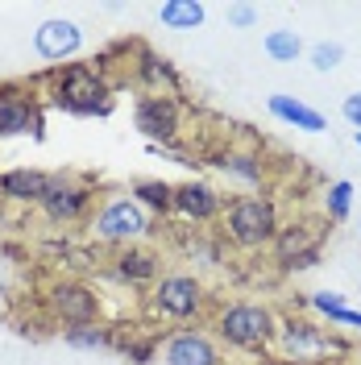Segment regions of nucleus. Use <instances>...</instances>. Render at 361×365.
Segmentation results:
<instances>
[{
	"label": "nucleus",
	"mask_w": 361,
	"mask_h": 365,
	"mask_svg": "<svg viewBox=\"0 0 361 365\" xmlns=\"http://www.w3.org/2000/svg\"><path fill=\"white\" fill-rule=\"evenodd\" d=\"M307 58H312V67L316 71L328 75V71H337L340 63H345V46L340 42H316L312 50H307Z\"/></svg>",
	"instance_id": "obj_25"
},
{
	"label": "nucleus",
	"mask_w": 361,
	"mask_h": 365,
	"mask_svg": "<svg viewBox=\"0 0 361 365\" xmlns=\"http://www.w3.org/2000/svg\"><path fill=\"white\" fill-rule=\"evenodd\" d=\"M324 207H328V216L332 220H345L349 212H353V182L349 179H340L328 187V195H324Z\"/></svg>",
	"instance_id": "obj_24"
},
{
	"label": "nucleus",
	"mask_w": 361,
	"mask_h": 365,
	"mask_svg": "<svg viewBox=\"0 0 361 365\" xmlns=\"http://www.w3.org/2000/svg\"><path fill=\"white\" fill-rule=\"evenodd\" d=\"M225 228H228V241L241 245V250H262L266 241L278 237V212L266 195H241L228 204V216H225Z\"/></svg>",
	"instance_id": "obj_2"
},
{
	"label": "nucleus",
	"mask_w": 361,
	"mask_h": 365,
	"mask_svg": "<svg viewBox=\"0 0 361 365\" xmlns=\"http://www.w3.org/2000/svg\"><path fill=\"white\" fill-rule=\"evenodd\" d=\"M79 46H83V29L67 17H50L34 29V50L42 54L46 63H67L71 54H79Z\"/></svg>",
	"instance_id": "obj_9"
},
{
	"label": "nucleus",
	"mask_w": 361,
	"mask_h": 365,
	"mask_svg": "<svg viewBox=\"0 0 361 365\" xmlns=\"http://www.w3.org/2000/svg\"><path fill=\"white\" fill-rule=\"evenodd\" d=\"M220 336L237 349H262L274 341V316L258 303H237L220 312Z\"/></svg>",
	"instance_id": "obj_3"
},
{
	"label": "nucleus",
	"mask_w": 361,
	"mask_h": 365,
	"mask_svg": "<svg viewBox=\"0 0 361 365\" xmlns=\"http://www.w3.org/2000/svg\"><path fill=\"white\" fill-rule=\"evenodd\" d=\"M262 50L270 54L274 63H295V58L303 54V42H299L295 29H270V34L262 38Z\"/></svg>",
	"instance_id": "obj_21"
},
{
	"label": "nucleus",
	"mask_w": 361,
	"mask_h": 365,
	"mask_svg": "<svg viewBox=\"0 0 361 365\" xmlns=\"http://www.w3.org/2000/svg\"><path fill=\"white\" fill-rule=\"evenodd\" d=\"M50 100L75 116H108L113 113V96L104 75L88 63H67V67L54 71V83H50Z\"/></svg>",
	"instance_id": "obj_1"
},
{
	"label": "nucleus",
	"mask_w": 361,
	"mask_h": 365,
	"mask_svg": "<svg viewBox=\"0 0 361 365\" xmlns=\"http://www.w3.org/2000/svg\"><path fill=\"white\" fill-rule=\"evenodd\" d=\"M25 133H42L38 100L17 83H0V141L4 137H25Z\"/></svg>",
	"instance_id": "obj_5"
},
{
	"label": "nucleus",
	"mask_w": 361,
	"mask_h": 365,
	"mask_svg": "<svg viewBox=\"0 0 361 365\" xmlns=\"http://www.w3.org/2000/svg\"><path fill=\"white\" fill-rule=\"evenodd\" d=\"M312 307L324 312V316H332V312L349 307V303H345V295H337V291H316V295H312Z\"/></svg>",
	"instance_id": "obj_26"
},
{
	"label": "nucleus",
	"mask_w": 361,
	"mask_h": 365,
	"mask_svg": "<svg viewBox=\"0 0 361 365\" xmlns=\"http://www.w3.org/2000/svg\"><path fill=\"white\" fill-rule=\"evenodd\" d=\"M340 116H345V120H349V125H353V129L361 133V91L345 96V104H340Z\"/></svg>",
	"instance_id": "obj_28"
},
{
	"label": "nucleus",
	"mask_w": 361,
	"mask_h": 365,
	"mask_svg": "<svg viewBox=\"0 0 361 365\" xmlns=\"http://www.w3.org/2000/svg\"><path fill=\"white\" fill-rule=\"evenodd\" d=\"M46 303H50V312L63 319L67 328H75V324H96V316H100V299H96V291L83 287V282H67V278L50 287Z\"/></svg>",
	"instance_id": "obj_7"
},
{
	"label": "nucleus",
	"mask_w": 361,
	"mask_h": 365,
	"mask_svg": "<svg viewBox=\"0 0 361 365\" xmlns=\"http://www.w3.org/2000/svg\"><path fill=\"white\" fill-rule=\"evenodd\" d=\"M125 357H129L133 365H146L150 357H154V344H150V341H133V344H125Z\"/></svg>",
	"instance_id": "obj_29"
},
{
	"label": "nucleus",
	"mask_w": 361,
	"mask_h": 365,
	"mask_svg": "<svg viewBox=\"0 0 361 365\" xmlns=\"http://www.w3.org/2000/svg\"><path fill=\"white\" fill-rule=\"evenodd\" d=\"M332 324H353V328H361V312H353V307H340V312H332Z\"/></svg>",
	"instance_id": "obj_30"
},
{
	"label": "nucleus",
	"mask_w": 361,
	"mask_h": 365,
	"mask_svg": "<svg viewBox=\"0 0 361 365\" xmlns=\"http://www.w3.org/2000/svg\"><path fill=\"white\" fill-rule=\"evenodd\" d=\"M253 21H258V9H253V4H233V9H228V25L249 29Z\"/></svg>",
	"instance_id": "obj_27"
},
{
	"label": "nucleus",
	"mask_w": 361,
	"mask_h": 365,
	"mask_svg": "<svg viewBox=\"0 0 361 365\" xmlns=\"http://www.w3.org/2000/svg\"><path fill=\"white\" fill-rule=\"evenodd\" d=\"M116 274L125 278V282H150L154 274H158V257L146 250H125L116 257Z\"/></svg>",
	"instance_id": "obj_18"
},
{
	"label": "nucleus",
	"mask_w": 361,
	"mask_h": 365,
	"mask_svg": "<svg viewBox=\"0 0 361 365\" xmlns=\"http://www.w3.org/2000/svg\"><path fill=\"white\" fill-rule=\"evenodd\" d=\"M91 204V187L88 182H71V179H50V187H46V195H42V212L54 220V225H71V220H79L83 212H88Z\"/></svg>",
	"instance_id": "obj_8"
},
{
	"label": "nucleus",
	"mask_w": 361,
	"mask_h": 365,
	"mask_svg": "<svg viewBox=\"0 0 361 365\" xmlns=\"http://www.w3.org/2000/svg\"><path fill=\"white\" fill-rule=\"evenodd\" d=\"M137 75L150 83V88H175L179 83V75H175V67L162 58V54H154V50H141V63H137Z\"/></svg>",
	"instance_id": "obj_20"
},
{
	"label": "nucleus",
	"mask_w": 361,
	"mask_h": 365,
	"mask_svg": "<svg viewBox=\"0 0 361 365\" xmlns=\"http://www.w3.org/2000/svg\"><path fill=\"white\" fill-rule=\"evenodd\" d=\"M203 303V291L195 278H187V274H171V278H162L158 291H154V307H158L162 316H175V319H187L195 316Z\"/></svg>",
	"instance_id": "obj_10"
},
{
	"label": "nucleus",
	"mask_w": 361,
	"mask_h": 365,
	"mask_svg": "<svg viewBox=\"0 0 361 365\" xmlns=\"http://www.w3.org/2000/svg\"><path fill=\"white\" fill-rule=\"evenodd\" d=\"M357 228H361V225H357Z\"/></svg>",
	"instance_id": "obj_34"
},
{
	"label": "nucleus",
	"mask_w": 361,
	"mask_h": 365,
	"mask_svg": "<svg viewBox=\"0 0 361 365\" xmlns=\"http://www.w3.org/2000/svg\"><path fill=\"white\" fill-rule=\"evenodd\" d=\"M216 166L241 182H262V162H258V154H249V150H228V154H220Z\"/></svg>",
	"instance_id": "obj_19"
},
{
	"label": "nucleus",
	"mask_w": 361,
	"mask_h": 365,
	"mask_svg": "<svg viewBox=\"0 0 361 365\" xmlns=\"http://www.w3.org/2000/svg\"><path fill=\"white\" fill-rule=\"evenodd\" d=\"M316 262H320V250H307V253H303V257H295V262H291V266H287V270H312Z\"/></svg>",
	"instance_id": "obj_31"
},
{
	"label": "nucleus",
	"mask_w": 361,
	"mask_h": 365,
	"mask_svg": "<svg viewBox=\"0 0 361 365\" xmlns=\"http://www.w3.org/2000/svg\"><path fill=\"white\" fill-rule=\"evenodd\" d=\"M133 200L141 207H154V212H171L175 207V187L162 182V179H146L133 187Z\"/></svg>",
	"instance_id": "obj_22"
},
{
	"label": "nucleus",
	"mask_w": 361,
	"mask_h": 365,
	"mask_svg": "<svg viewBox=\"0 0 361 365\" xmlns=\"http://www.w3.org/2000/svg\"><path fill=\"white\" fill-rule=\"evenodd\" d=\"M146 228H150V216H146V207L137 200H113L91 220V232L100 241H108V245H129L137 237H146Z\"/></svg>",
	"instance_id": "obj_4"
},
{
	"label": "nucleus",
	"mask_w": 361,
	"mask_h": 365,
	"mask_svg": "<svg viewBox=\"0 0 361 365\" xmlns=\"http://www.w3.org/2000/svg\"><path fill=\"white\" fill-rule=\"evenodd\" d=\"M357 145H361V133H357Z\"/></svg>",
	"instance_id": "obj_33"
},
{
	"label": "nucleus",
	"mask_w": 361,
	"mask_h": 365,
	"mask_svg": "<svg viewBox=\"0 0 361 365\" xmlns=\"http://www.w3.org/2000/svg\"><path fill=\"white\" fill-rule=\"evenodd\" d=\"M133 125L150 137V145H171L179 137V104H175V96H141L133 108Z\"/></svg>",
	"instance_id": "obj_6"
},
{
	"label": "nucleus",
	"mask_w": 361,
	"mask_h": 365,
	"mask_svg": "<svg viewBox=\"0 0 361 365\" xmlns=\"http://www.w3.org/2000/svg\"><path fill=\"white\" fill-rule=\"evenodd\" d=\"M270 365H287V361H270Z\"/></svg>",
	"instance_id": "obj_32"
},
{
	"label": "nucleus",
	"mask_w": 361,
	"mask_h": 365,
	"mask_svg": "<svg viewBox=\"0 0 361 365\" xmlns=\"http://www.w3.org/2000/svg\"><path fill=\"white\" fill-rule=\"evenodd\" d=\"M270 113L278 116V120L295 125V129H303V133H324V129H328L324 113H316L312 104H303V100H295V96H270Z\"/></svg>",
	"instance_id": "obj_15"
},
{
	"label": "nucleus",
	"mask_w": 361,
	"mask_h": 365,
	"mask_svg": "<svg viewBox=\"0 0 361 365\" xmlns=\"http://www.w3.org/2000/svg\"><path fill=\"white\" fill-rule=\"evenodd\" d=\"M283 349H287L291 357H320V353L337 349V341L324 336L316 324H307V319H287V324H283Z\"/></svg>",
	"instance_id": "obj_13"
},
{
	"label": "nucleus",
	"mask_w": 361,
	"mask_h": 365,
	"mask_svg": "<svg viewBox=\"0 0 361 365\" xmlns=\"http://www.w3.org/2000/svg\"><path fill=\"white\" fill-rule=\"evenodd\" d=\"M46 187H50V175L29 170V166H13V170L0 175V195L13 200V204H42Z\"/></svg>",
	"instance_id": "obj_11"
},
{
	"label": "nucleus",
	"mask_w": 361,
	"mask_h": 365,
	"mask_svg": "<svg viewBox=\"0 0 361 365\" xmlns=\"http://www.w3.org/2000/svg\"><path fill=\"white\" fill-rule=\"evenodd\" d=\"M307 250H320L316 241H312V228H307V225L278 228V237H274V253H278V262H283V266H291L295 257H303Z\"/></svg>",
	"instance_id": "obj_16"
},
{
	"label": "nucleus",
	"mask_w": 361,
	"mask_h": 365,
	"mask_svg": "<svg viewBox=\"0 0 361 365\" xmlns=\"http://www.w3.org/2000/svg\"><path fill=\"white\" fill-rule=\"evenodd\" d=\"M63 341L79 353H96V349H108V332L100 324H75V328H63Z\"/></svg>",
	"instance_id": "obj_23"
},
{
	"label": "nucleus",
	"mask_w": 361,
	"mask_h": 365,
	"mask_svg": "<svg viewBox=\"0 0 361 365\" xmlns=\"http://www.w3.org/2000/svg\"><path fill=\"white\" fill-rule=\"evenodd\" d=\"M175 212H183L187 220H212L220 212V195L208 182H183L175 187Z\"/></svg>",
	"instance_id": "obj_14"
},
{
	"label": "nucleus",
	"mask_w": 361,
	"mask_h": 365,
	"mask_svg": "<svg viewBox=\"0 0 361 365\" xmlns=\"http://www.w3.org/2000/svg\"><path fill=\"white\" fill-rule=\"evenodd\" d=\"M166 365H220V353H216V344L200 336V332H179V336H171L166 341Z\"/></svg>",
	"instance_id": "obj_12"
},
{
	"label": "nucleus",
	"mask_w": 361,
	"mask_h": 365,
	"mask_svg": "<svg viewBox=\"0 0 361 365\" xmlns=\"http://www.w3.org/2000/svg\"><path fill=\"white\" fill-rule=\"evenodd\" d=\"M203 17H208V9L200 0H166L158 9V21L166 29H195V25H203Z\"/></svg>",
	"instance_id": "obj_17"
}]
</instances>
